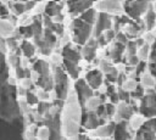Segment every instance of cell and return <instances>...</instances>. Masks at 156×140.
<instances>
[{"mask_svg":"<svg viewBox=\"0 0 156 140\" xmlns=\"http://www.w3.org/2000/svg\"><path fill=\"white\" fill-rule=\"evenodd\" d=\"M82 114L78 97L74 93H69L65 110V129L69 140H79V122Z\"/></svg>","mask_w":156,"mask_h":140,"instance_id":"cell-1","label":"cell"},{"mask_svg":"<svg viewBox=\"0 0 156 140\" xmlns=\"http://www.w3.org/2000/svg\"><path fill=\"white\" fill-rule=\"evenodd\" d=\"M122 5H123V10L127 16H129L135 23L145 27L144 19H141L140 16L145 15L149 11V9L151 6L150 2H147V1H124V2H122Z\"/></svg>","mask_w":156,"mask_h":140,"instance_id":"cell-2","label":"cell"},{"mask_svg":"<svg viewBox=\"0 0 156 140\" xmlns=\"http://www.w3.org/2000/svg\"><path fill=\"white\" fill-rule=\"evenodd\" d=\"M93 33V28L90 24L85 23L80 18H76L72 22V34L73 41L79 45H85L90 39V34Z\"/></svg>","mask_w":156,"mask_h":140,"instance_id":"cell-3","label":"cell"},{"mask_svg":"<svg viewBox=\"0 0 156 140\" xmlns=\"http://www.w3.org/2000/svg\"><path fill=\"white\" fill-rule=\"evenodd\" d=\"M54 79H55V90H54V93L56 95V99L63 101L69 95L68 78H67L66 73L63 72V69L60 66L54 67Z\"/></svg>","mask_w":156,"mask_h":140,"instance_id":"cell-4","label":"cell"},{"mask_svg":"<svg viewBox=\"0 0 156 140\" xmlns=\"http://www.w3.org/2000/svg\"><path fill=\"white\" fill-rule=\"evenodd\" d=\"M139 112L146 119L156 117V93L150 94V95H145L140 100Z\"/></svg>","mask_w":156,"mask_h":140,"instance_id":"cell-5","label":"cell"},{"mask_svg":"<svg viewBox=\"0 0 156 140\" xmlns=\"http://www.w3.org/2000/svg\"><path fill=\"white\" fill-rule=\"evenodd\" d=\"M74 89H76V93L78 95V100H79V103L82 106H85L87 101L89 99H91L94 96V90L88 85L87 80L85 79H78L76 80L74 83Z\"/></svg>","mask_w":156,"mask_h":140,"instance_id":"cell-6","label":"cell"},{"mask_svg":"<svg viewBox=\"0 0 156 140\" xmlns=\"http://www.w3.org/2000/svg\"><path fill=\"white\" fill-rule=\"evenodd\" d=\"M111 27H112V17H111V15L105 13V12H99L98 21H96L95 29H94V37L99 38L106 30L111 29Z\"/></svg>","mask_w":156,"mask_h":140,"instance_id":"cell-7","label":"cell"},{"mask_svg":"<svg viewBox=\"0 0 156 140\" xmlns=\"http://www.w3.org/2000/svg\"><path fill=\"white\" fill-rule=\"evenodd\" d=\"M95 7L100 12H105V13H108V15L116 13L117 16H119V12L124 11L122 2H119V1H112V0L95 2Z\"/></svg>","mask_w":156,"mask_h":140,"instance_id":"cell-8","label":"cell"},{"mask_svg":"<svg viewBox=\"0 0 156 140\" xmlns=\"http://www.w3.org/2000/svg\"><path fill=\"white\" fill-rule=\"evenodd\" d=\"M133 113H134L133 107H132L129 103L121 101V102L117 105V112H116V114H115V122H116V123H119V122H122V121L132 119Z\"/></svg>","mask_w":156,"mask_h":140,"instance_id":"cell-9","label":"cell"},{"mask_svg":"<svg viewBox=\"0 0 156 140\" xmlns=\"http://www.w3.org/2000/svg\"><path fill=\"white\" fill-rule=\"evenodd\" d=\"M66 5L68 7V12L72 16H77L78 13L82 15L83 12L91 9L93 2L91 1H68Z\"/></svg>","mask_w":156,"mask_h":140,"instance_id":"cell-10","label":"cell"},{"mask_svg":"<svg viewBox=\"0 0 156 140\" xmlns=\"http://www.w3.org/2000/svg\"><path fill=\"white\" fill-rule=\"evenodd\" d=\"M85 80H87V83H88V85L94 90H99V88L101 86V84H102V80H104V78H102V72L101 71H98V69H91V71H89L87 74H85Z\"/></svg>","mask_w":156,"mask_h":140,"instance_id":"cell-11","label":"cell"},{"mask_svg":"<svg viewBox=\"0 0 156 140\" xmlns=\"http://www.w3.org/2000/svg\"><path fill=\"white\" fill-rule=\"evenodd\" d=\"M82 124L85 129L93 130V129H98L100 127L99 123V117L96 116L95 112H84L82 114Z\"/></svg>","mask_w":156,"mask_h":140,"instance_id":"cell-12","label":"cell"},{"mask_svg":"<svg viewBox=\"0 0 156 140\" xmlns=\"http://www.w3.org/2000/svg\"><path fill=\"white\" fill-rule=\"evenodd\" d=\"M130 136H132V134H130V130L128 128L127 121H122L119 123H116L115 134H113L115 140H129Z\"/></svg>","mask_w":156,"mask_h":140,"instance_id":"cell-13","label":"cell"},{"mask_svg":"<svg viewBox=\"0 0 156 140\" xmlns=\"http://www.w3.org/2000/svg\"><path fill=\"white\" fill-rule=\"evenodd\" d=\"M126 45H123V44H121V43H113V45H112V47L110 49V60L113 62V63H117V65H119L121 62H123V52H124V50H126Z\"/></svg>","mask_w":156,"mask_h":140,"instance_id":"cell-14","label":"cell"},{"mask_svg":"<svg viewBox=\"0 0 156 140\" xmlns=\"http://www.w3.org/2000/svg\"><path fill=\"white\" fill-rule=\"evenodd\" d=\"M61 54H62V58L68 60V61H71V62H73V63H77V65H78V62H79L80 58H82V54H80L78 50L73 49L72 45H71V43L67 44L66 46H63Z\"/></svg>","mask_w":156,"mask_h":140,"instance_id":"cell-15","label":"cell"},{"mask_svg":"<svg viewBox=\"0 0 156 140\" xmlns=\"http://www.w3.org/2000/svg\"><path fill=\"white\" fill-rule=\"evenodd\" d=\"M144 29H145V27H143V26L133 22L132 24L126 26L123 32L126 33V35L128 37V39H132V38L138 39V38H140V34L144 32Z\"/></svg>","mask_w":156,"mask_h":140,"instance_id":"cell-16","label":"cell"},{"mask_svg":"<svg viewBox=\"0 0 156 140\" xmlns=\"http://www.w3.org/2000/svg\"><path fill=\"white\" fill-rule=\"evenodd\" d=\"M115 128H116V122L105 124L102 127H99L95 130V135L99 136V138H101V139H106V138L112 136L115 134Z\"/></svg>","mask_w":156,"mask_h":140,"instance_id":"cell-17","label":"cell"},{"mask_svg":"<svg viewBox=\"0 0 156 140\" xmlns=\"http://www.w3.org/2000/svg\"><path fill=\"white\" fill-rule=\"evenodd\" d=\"M65 4L63 2H54V1H50V2H46L45 5V10H44V15L49 16V17H55L57 15L61 13V10H62V6Z\"/></svg>","mask_w":156,"mask_h":140,"instance_id":"cell-18","label":"cell"},{"mask_svg":"<svg viewBox=\"0 0 156 140\" xmlns=\"http://www.w3.org/2000/svg\"><path fill=\"white\" fill-rule=\"evenodd\" d=\"M134 140H156V133L147 128L146 125H143L135 134Z\"/></svg>","mask_w":156,"mask_h":140,"instance_id":"cell-19","label":"cell"},{"mask_svg":"<svg viewBox=\"0 0 156 140\" xmlns=\"http://www.w3.org/2000/svg\"><path fill=\"white\" fill-rule=\"evenodd\" d=\"M15 30H16L15 27L10 22H7L6 19H1L0 21V34H1V38L7 39V38L12 37Z\"/></svg>","mask_w":156,"mask_h":140,"instance_id":"cell-20","label":"cell"},{"mask_svg":"<svg viewBox=\"0 0 156 140\" xmlns=\"http://www.w3.org/2000/svg\"><path fill=\"white\" fill-rule=\"evenodd\" d=\"M33 71L37 72L39 75H48L50 74V65L45 60H38L33 65Z\"/></svg>","mask_w":156,"mask_h":140,"instance_id":"cell-21","label":"cell"},{"mask_svg":"<svg viewBox=\"0 0 156 140\" xmlns=\"http://www.w3.org/2000/svg\"><path fill=\"white\" fill-rule=\"evenodd\" d=\"M143 19H144V23H145V28L147 30H151L154 28V26L156 24V12L152 9V4L150 6L149 11L145 13V16H144Z\"/></svg>","mask_w":156,"mask_h":140,"instance_id":"cell-22","label":"cell"},{"mask_svg":"<svg viewBox=\"0 0 156 140\" xmlns=\"http://www.w3.org/2000/svg\"><path fill=\"white\" fill-rule=\"evenodd\" d=\"M98 15H99V13L96 12V9H89L88 11L83 12L79 18H80L82 21H84L85 23L93 26V24L98 21Z\"/></svg>","mask_w":156,"mask_h":140,"instance_id":"cell-23","label":"cell"},{"mask_svg":"<svg viewBox=\"0 0 156 140\" xmlns=\"http://www.w3.org/2000/svg\"><path fill=\"white\" fill-rule=\"evenodd\" d=\"M105 105V102L102 101V99L100 96H93L91 99H89L85 103V110L88 112H96V110L101 106Z\"/></svg>","mask_w":156,"mask_h":140,"instance_id":"cell-24","label":"cell"},{"mask_svg":"<svg viewBox=\"0 0 156 140\" xmlns=\"http://www.w3.org/2000/svg\"><path fill=\"white\" fill-rule=\"evenodd\" d=\"M62 62H63V66H65L66 71L68 72V74L72 78L77 79L79 77V67H78V65L77 63H73V62H71L68 60H65V58L62 60Z\"/></svg>","mask_w":156,"mask_h":140,"instance_id":"cell-25","label":"cell"},{"mask_svg":"<svg viewBox=\"0 0 156 140\" xmlns=\"http://www.w3.org/2000/svg\"><path fill=\"white\" fill-rule=\"evenodd\" d=\"M21 50H22V54H23V56L26 57V58H30V57H33V55L35 54V46H34V44H32V43H29L28 40H23L22 41V44H21Z\"/></svg>","mask_w":156,"mask_h":140,"instance_id":"cell-26","label":"cell"},{"mask_svg":"<svg viewBox=\"0 0 156 140\" xmlns=\"http://www.w3.org/2000/svg\"><path fill=\"white\" fill-rule=\"evenodd\" d=\"M140 84L145 88V89H147V88H155V85H156V79L150 74V72L147 71V72H145L144 74H141V77H140Z\"/></svg>","mask_w":156,"mask_h":140,"instance_id":"cell-27","label":"cell"},{"mask_svg":"<svg viewBox=\"0 0 156 140\" xmlns=\"http://www.w3.org/2000/svg\"><path fill=\"white\" fill-rule=\"evenodd\" d=\"M7 5H9L10 10L12 11V13L16 15V16H20L21 17L26 12V5H24V2H7Z\"/></svg>","mask_w":156,"mask_h":140,"instance_id":"cell-28","label":"cell"},{"mask_svg":"<svg viewBox=\"0 0 156 140\" xmlns=\"http://www.w3.org/2000/svg\"><path fill=\"white\" fill-rule=\"evenodd\" d=\"M82 56L88 61V62H93L95 58H96V49L95 47H90V46H87L84 45L82 51H80Z\"/></svg>","mask_w":156,"mask_h":140,"instance_id":"cell-29","label":"cell"},{"mask_svg":"<svg viewBox=\"0 0 156 140\" xmlns=\"http://www.w3.org/2000/svg\"><path fill=\"white\" fill-rule=\"evenodd\" d=\"M35 138L38 140H50V138H51V130H50V128L49 127H45V125L38 128L35 130Z\"/></svg>","mask_w":156,"mask_h":140,"instance_id":"cell-30","label":"cell"},{"mask_svg":"<svg viewBox=\"0 0 156 140\" xmlns=\"http://www.w3.org/2000/svg\"><path fill=\"white\" fill-rule=\"evenodd\" d=\"M145 122H146V119L143 116H133L132 119H130V122H129V127H130V129L138 131L145 124Z\"/></svg>","mask_w":156,"mask_h":140,"instance_id":"cell-31","label":"cell"},{"mask_svg":"<svg viewBox=\"0 0 156 140\" xmlns=\"http://www.w3.org/2000/svg\"><path fill=\"white\" fill-rule=\"evenodd\" d=\"M150 52H151V46L149 44H145L138 50V57L140 58V61H146L150 57Z\"/></svg>","mask_w":156,"mask_h":140,"instance_id":"cell-32","label":"cell"},{"mask_svg":"<svg viewBox=\"0 0 156 140\" xmlns=\"http://www.w3.org/2000/svg\"><path fill=\"white\" fill-rule=\"evenodd\" d=\"M138 45L135 43V40H129V43L127 44V47H126V51H127V57H130V56H135L138 55Z\"/></svg>","mask_w":156,"mask_h":140,"instance_id":"cell-33","label":"cell"},{"mask_svg":"<svg viewBox=\"0 0 156 140\" xmlns=\"http://www.w3.org/2000/svg\"><path fill=\"white\" fill-rule=\"evenodd\" d=\"M144 96H145V88L141 84H138L136 89L130 93V97L134 100H141Z\"/></svg>","mask_w":156,"mask_h":140,"instance_id":"cell-34","label":"cell"},{"mask_svg":"<svg viewBox=\"0 0 156 140\" xmlns=\"http://www.w3.org/2000/svg\"><path fill=\"white\" fill-rule=\"evenodd\" d=\"M99 68L101 69V72L102 73H105V74H108V73H111L112 71H113V66H112V63L110 62V61H107L106 58H101V63H100V66H99Z\"/></svg>","mask_w":156,"mask_h":140,"instance_id":"cell-35","label":"cell"},{"mask_svg":"<svg viewBox=\"0 0 156 140\" xmlns=\"http://www.w3.org/2000/svg\"><path fill=\"white\" fill-rule=\"evenodd\" d=\"M50 107H51V105H50V103H48L46 101H40V102L38 103L37 112H38L40 116H45V114H48V113H49Z\"/></svg>","mask_w":156,"mask_h":140,"instance_id":"cell-36","label":"cell"},{"mask_svg":"<svg viewBox=\"0 0 156 140\" xmlns=\"http://www.w3.org/2000/svg\"><path fill=\"white\" fill-rule=\"evenodd\" d=\"M6 44H7V47H9L10 54H15L16 50L20 47V46H18V41H17V39H15L13 37L7 38V39H6Z\"/></svg>","mask_w":156,"mask_h":140,"instance_id":"cell-37","label":"cell"},{"mask_svg":"<svg viewBox=\"0 0 156 140\" xmlns=\"http://www.w3.org/2000/svg\"><path fill=\"white\" fill-rule=\"evenodd\" d=\"M117 94H118V96H119V100L121 101H123V102H127V103H129L130 102V100H132V97H130V93H128V91H126L123 88H117Z\"/></svg>","mask_w":156,"mask_h":140,"instance_id":"cell-38","label":"cell"},{"mask_svg":"<svg viewBox=\"0 0 156 140\" xmlns=\"http://www.w3.org/2000/svg\"><path fill=\"white\" fill-rule=\"evenodd\" d=\"M20 32L22 33V37H23L24 39L34 38V30H33L32 26H28V27H20Z\"/></svg>","mask_w":156,"mask_h":140,"instance_id":"cell-39","label":"cell"},{"mask_svg":"<svg viewBox=\"0 0 156 140\" xmlns=\"http://www.w3.org/2000/svg\"><path fill=\"white\" fill-rule=\"evenodd\" d=\"M26 101L28 102L29 106H32V105H38V103L40 102L38 95L33 94L32 91H28V94H27V96H26Z\"/></svg>","mask_w":156,"mask_h":140,"instance_id":"cell-40","label":"cell"},{"mask_svg":"<svg viewBox=\"0 0 156 140\" xmlns=\"http://www.w3.org/2000/svg\"><path fill=\"white\" fill-rule=\"evenodd\" d=\"M7 61H9V63H10V66H12V67H18V66H22L21 63H22V60L18 57V56H16V55H13V54H10V56H9V58H7Z\"/></svg>","mask_w":156,"mask_h":140,"instance_id":"cell-41","label":"cell"},{"mask_svg":"<svg viewBox=\"0 0 156 140\" xmlns=\"http://www.w3.org/2000/svg\"><path fill=\"white\" fill-rule=\"evenodd\" d=\"M136 86H138V83H136V82L128 79V80L123 84V86H121V88H123V89H124L126 91H128V93H132V91H134V90L136 89Z\"/></svg>","mask_w":156,"mask_h":140,"instance_id":"cell-42","label":"cell"},{"mask_svg":"<svg viewBox=\"0 0 156 140\" xmlns=\"http://www.w3.org/2000/svg\"><path fill=\"white\" fill-rule=\"evenodd\" d=\"M105 108H106V114H105V117H106V118L112 117V116H113V114H116V112H117V107H115V105H113V103H111V102L105 103Z\"/></svg>","mask_w":156,"mask_h":140,"instance_id":"cell-43","label":"cell"},{"mask_svg":"<svg viewBox=\"0 0 156 140\" xmlns=\"http://www.w3.org/2000/svg\"><path fill=\"white\" fill-rule=\"evenodd\" d=\"M15 73H16V78L20 80H23L27 77V69L22 66H18L15 68Z\"/></svg>","mask_w":156,"mask_h":140,"instance_id":"cell-44","label":"cell"},{"mask_svg":"<svg viewBox=\"0 0 156 140\" xmlns=\"http://www.w3.org/2000/svg\"><path fill=\"white\" fill-rule=\"evenodd\" d=\"M146 62L145 61H140L139 62V65L135 67V69H134V73L138 75V77H141L140 74H144L145 72H146Z\"/></svg>","mask_w":156,"mask_h":140,"instance_id":"cell-45","label":"cell"},{"mask_svg":"<svg viewBox=\"0 0 156 140\" xmlns=\"http://www.w3.org/2000/svg\"><path fill=\"white\" fill-rule=\"evenodd\" d=\"M116 41H117V43H121V44H123V45H126V46H127V44L129 43L128 37L126 35L124 32H119V33H117V35H116Z\"/></svg>","mask_w":156,"mask_h":140,"instance_id":"cell-46","label":"cell"},{"mask_svg":"<svg viewBox=\"0 0 156 140\" xmlns=\"http://www.w3.org/2000/svg\"><path fill=\"white\" fill-rule=\"evenodd\" d=\"M63 29H65V28H63V24H62V23H55L54 27L51 28V30H52L56 35H58V37L65 35V34H63V32H65Z\"/></svg>","mask_w":156,"mask_h":140,"instance_id":"cell-47","label":"cell"},{"mask_svg":"<svg viewBox=\"0 0 156 140\" xmlns=\"http://www.w3.org/2000/svg\"><path fill=\"white\" fill-rule=\"evenodd\" d=\"M37 95H38L39 100H41V101H48V100L51 99V97H50V93H48V91H45V90H43V89H39L38 93H37Z\"/></svg>","mask_w":156,"mask_h":140,"instance_id":"cell-48","label":"cell"},{"mask_svg":"<svg viewBox=\"0 0 156 140\" xmlns=\"http://www.w3.org/2000/svg\"><path fill=\"white\" fill-rule=\"evenodd\" d=\"M144 39H145V43L151 46V45L156 41V34H154V33H151V32H147V33L145 34Z\"/></svg>","mask_w":156,"mask_h":140,"instance_id":"cell-49","label":"cell"},{"mask_svg":"<svg viewBox=\"0 0 156 140\" xmlns=\"http://www.w3.org/2000/svg\"><path fill=\"white\" fill-rule=\"evenodd\" d=\"M21 85H22V86H24V88L27 89V88H33L35 84H34V82L32 80V78H30V77H26L23 80H21Z\"/></svg>","mask_w":156,"mask_h":140,"instance_id":"cell-50","label":"cell"},{"mask_svg":"<svg viewBox=\"0 0 156 140\" xmlns=\"http://www.w3.org/2000/svg\"><path fill=\"white\" fill-rule=\"evenodd\" d=\"M104 35H105V38H106V40H107V43H110L112 39H115L116 38V32H115V29H108V30H106L105 33H104Z\"/></svg>","mask_w":156,"mask_h":140,"instance_id":"cell-51","label":"cell"},{"mask_svg":"<svg viewBox=\"0 0 156 140\" xmlns=\"http://www.w3.org/2000/svg\"><path fill=\"white\" fill-rule=\"evenodd\" d=\"M5 19H6L7 22H10L13 27H15L16 24H18V21H20V19H18V16H16V15H13V13H11L10 16H7Z\"/></svg>","mask_w":156,"mask_h":140,"instance_id":"cell-52","label":"cell"},{"mask_svg":"<svg viewBox=\"0 0 156 140\" xmlns=\"http://www.w3.org/2000/svg\"><path fill=\"white\" fill-rule=\"evenodd\" d=\"M60 62H61V56H60L58 54H54V55H51V63H52L55 67L58 66Z\"/></svg>","mask_w":156,"mask_h":140,"instance_id":"cell-53","label":"cell"},{"mask_svg":"<svg viewBox=\"0 0 156 140\" xmlns=\"http://www.w3.org/2000/svg\"><path fill=\"white\" fill-rule=\"evenodd\" d=\"M16 93H17V95H20V96H27V94H28L27 89H26L24 86H22V85H18V86L16 88Z\"/></svg>","mask_w":156,"mask_h":140,"instance_id":"cell-54","label":"cell"},{"mask_svg":"<svg viewBox=\"0 0 156 140\" xmlns=\"http://www.w3.org/2000/svg\"><path fill=\"white\" fill-rule=\"evenodd\" d=\"M37 4L38 2H34V1H27V2H24V5H26V12L34 10L35 6H37Z\"/></svg>","mask_w":156,"mask_h":140,"instance_id":"cell-55","label":"cell"},{"mask_svg":"<svg viewBox=\"0 0 156 140\" xmlns=\"http://www.w3.org/2000/svg\"><path fill=\"white\" fill-rule=\"evenodd\" d=\"M115 93H117L116 91V89H115V85L113 84H110V85H107L106 86V96H111V95H113Z\"/></svg>","mask_w":156,"mask_h":140,"instance_id":"cell-56","label":"cell"},{"mask_svg":"<svg viewBox=\"0 0 156 140\" xmlns=\"http://www.w3.org/2000/svg\"><path fill=\"white\" fill-rule=\"evenodd\" d=\"M96 40H98L99 46H105V45L107 44V40H106V38H105V35H104V34H101L99 38H96Z\"/></svg>","mask_w":156,"mask_h":140,"instance_id":"cell-57","label":"cell"},{"mask_svg":"<svg viewBox=\"0 0 156 140\" xmlns=\"http://www.w3.org/2000/svg\"><path fill=\"white\" fill-rule=\"evenodd\" d=\"M7 44H6V39H4V38H1V52L5 55L6 52H7Z\"/></svg>","mask_w":156,"mask_h":140,"instance_id":"cell-58","label":"cell"},{"mask_svg":"<svg viewBox=\"0 0 156 140\" xmlns=\"http://www.w3.org/2000/svg\"><path fill=\"white\" fill-rule=\"evenodd\" d=\"M9 84H11V85H15L16 84V80H15L13 77H9Z\"/></svg>","mask_w":156,"mask_h":140,"instance_id":"cell-59","label":"cell"},{"mask_svg":"<svg viewBox=\"0 0 156 140\" xmlns=\"http://www.w3.org/2000/svg\"><path fill=\"white\" fill-rule=\"evenodd\" d=\"M152 9H154V11L156 12V2H154V4H152Z\"/></svg>","mask_w":156,"mask_h":140,"instance_id":"cell-60","label":"cell"},{"mask_svg":"<svg viewBox=\"0 0 156 140\" xmlns=\"http://www.w3.org/2000/svg\"><path fill=\"white\" fill-rule=\"evenodd\" d=\"M87 140H93V139H89V138H88V139H87Z\"/></svg>","mask_w":156,"mask_h":140,"instance_id":"cell-61","label":"cell"}]
</instances>
